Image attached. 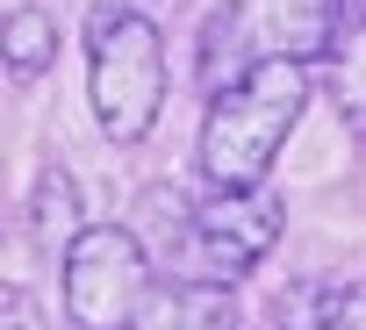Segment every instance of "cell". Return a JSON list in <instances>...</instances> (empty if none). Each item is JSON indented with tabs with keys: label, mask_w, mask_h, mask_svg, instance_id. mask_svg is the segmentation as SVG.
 I'll return each mask as SVG.
<instances>
[{
	"label": "cell",
	"mask_w": 366,
	"mask_h": 330,
	"mask_svg": "<svg viewBox=\"0 0 366 330\" xmlns=\"http://www.w3.org/2000/svg\"><path fill=\"white\" fill-rule=\"evenodd\" d=\"M309 94H316V79L295 58H252L223 94H209L202 136H194V158H202L209 187H259L273 173L280 144L295 136Z\"/></svg>",
	"instance_id": "1"
},
{
	"label": "cell",
	"mask_w": 366,
	"mask_h": 330,
	"mask_svg": "<svg viewBox=\"0 0 366 330\" xmlns=\"http://www.w3.org/2000/svg\"><path fill=\"white\" fill-rule=\"evenodd\" d=\"M86 101L108 144H144L165 108V36L137 8L86 15Z\"/></svg>",
	"instance_id": "2"
},
{
	"label": "cell",
	"mask_w": 366,
	"mask_h": 330,
	"mask_svg": "<svg viewBox=\"0 0 366 330\" xmlns=\"http://www.w3.org/2000/svg\"><path fill=\"white\" fill-rule=\"evenodd\" d=\"M151 309V251L129 223H86L65 251L72 330H129Z\"/></svg>",
	"instance_id": "3"
},
{
	"label": "cell",
	"mask_w": 366,
	"mask_h": 330,
	"mask_svg": "<svg viewBox=\"0 0 366 330\" xmlns=\"http://www.w3.org/2000/svg\"><path fill=\"white\" fill-rule=\"evenodd\" d=\"M273 244H280V201L266 187H216L194 209V230L179 237L165 259H172L179 280H223V287H237V273H252Z\"/></svg>",
	"instance_id": "4"
},
{
	"label": "cell",
	"mask_w": 366,
	"mask_h": 330,
	"mask_svg": "<svg viewBox=\"0 0 366 330\" xmlns=\"http://www.w3.org/2000/svg\"><path fill=\"white\" fill-rule=\"evenodd\" d=\"M345 8L352 0H266V58H295V65L330 58Z\"/></svg>",
	"instance_id": "5"
},
{
	"label": "cell",
	"mask_w": 366,
	"mask_h": 330,
	"mask_svg": "<svg viewBox=\"0 0 366 330\" xmlns=\"http://www.w3.org/2000/svg\"><path fill=\"white\" fill-rule=\"evenodd\" d=\"M273 330H366V280H295L273 301Z\"/></svg>",
	"instance_id": "6"
},
{
	"label": "cell",
	"mask_w": 366,
	"mask_h": 330,
	"mask_svg": "<svg viewBox=\"0 0 366 330\" xmlns=\"http://www.w3.org/2000/svg\"><path fill=\"white\" fill-rule=\"evenodd\" d=\"M151 330H237V287H223V280H172L151 301Z\"/></svg>",
	"instance_id": "7"
},
{
	"label": "cell",
	"mask_w": 366,
	"mask_h": 330,
	"mask_svg": "<svg viewBox=\"0 0 366 330\" xmlns=\"http://www.w3.org/2000/svg\"><path fill=\"white\" fill-rule=\"evenodd\" d=\"M29 230L51 251H72V237L86 230L79 223V180L65 173V165H44V173H36V187H29Z\"/></svg>",
	"instance_id": "8"
},
{
	"label": "cell",
	"mask_w": 366,
	"mask_h": 330,
	"mask_svg": "<svg viewBox=\"0 0 366 330\" xmlns=\"http://www.w3.org/2000/svg\"><path fill=\"white\" fill-rule=\"evenodd\" d=\"M0 51H8V79H15V86L44 79V72L58 65V15H44V8H15L8 22H0Z\"/></svg>",
	"instance_id": "9"
},
{
	"label": "cell",
	"mask_w": 366,
	"mask_h": 330,
	"mask_svg": "<svg viewBox=\"0 0 366 330\" xmlns=\"http://www.w3.org/2000/svg\"><path fill=\"white\" fill-rule=\"evenodd\" d=\"M323 65H330V101L345 108V122H366V0L345 8V29Z\"/></svg>",
	"instance_id": "10"
},
{
	"label": "cell",
	"mask_w": 366,
	"mask_h": 330,
	"mask_svg": "<svg viewBox=\"0 0 366 330\" xmlns=\"http://www.w3.org/2000/svg\"><path fill=\"white\" fill-rule=\"evenodd\" d=\"M0 330H51V316H44V301L29 287H8L0 294Z\"/></svg>",
	"instance_id": "11"
}]
</instances>
